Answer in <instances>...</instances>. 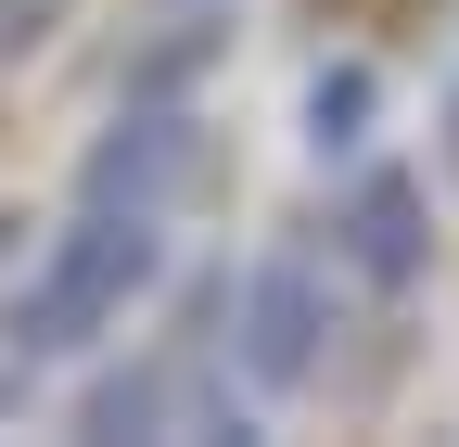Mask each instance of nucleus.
Returning <instances> with one entry per match:
<instances>
[{"instance_id":"1","label":"nucleus","mask_w":459,"mask_h":447,"mask_svg":"<svg viewBox=\"0 0 459 447\" xmlns=\"http://www.w3.org/2000/svg\"><path fill=\"white\" fill-rule=\"evenodd\" d=\"M141 268H153V205H102V192H90V217L51 243V268L13 294V358H65V346H90V332L128 307Z\"/></svg>"},{"instance_id":"2","label":"nucleus","mask_w":459,"mask_h":447,"mask_svg":"<svg viewBox=\"0 0 459 447\" xmlns=\"http://www.w3.org/2000/svg\"><path fill=\"white\" fill-rule=\"evenodd\" d=\"M319 371V256H268L255 268V383H307Z\"/></svg>"},{"instance_id":"3","label":"nucleus","mask_w":459,"mask_h":447,"mask_svg":"<svg viewBox=\"0 0 459 447\" xmlns=\"http://www.w3.org/2000/svg\"><path fill=\"white\" fill-rule=\"evenodd\" d=\"M179 166H192V116H166V102H128V128L90 153V192H102V205H153Z\"/></svg>"},{"instance_id":"4","label":"nucleus","mask_w":459,"mask_h":447,"mask_svg":"<svg viewBox=\"0 0 459 447\" xmlns=\"http://www.w3.org/2000/svg\"><path fill=\"white\" fill-rule=\"evenodd\" d=\"M344 256H358L370 282L395 294V282L421 268V192H409V180H370V192H358V217H344Z\"/></svg>"},{"instance_id":"5","label":"nucleus","mask_w":459,"mask_h":447,"mask_svg":"<svg viewBox=\"0 0 459 447\" xmlns=\"http://www.w3.org/2000/svg\"><path fill=\"white\" fill-rule=\"evenodd\" d=\"M217 39H230V26H217V13H192V26H179V39H153V51H141V65H128V102H166V90H179V77H192V65H204V51H217Z\"/></svg>"},{"instance_id":"6","label":"nucleus","mask_w":459,"mask_h":447,"mask_svg":"<svg viewBox=\"0 0 459 447\" xmlns=\"http://www.w3.org/2000/svg\"><path fill=\"white\" fill-rule=\"evenodd\" d=\"M358 116H370V77L344 65V77H319V153H344L358 141Z\"/></svg>"},{"instance_id":"7","label":"nucleus","mask_w":459,"mask_h":447,"mask_svg":"<svg viewBox=\"0 0 459 447\" xmlns=\"http://www.w3.org/2000/svg\"><path fill=\"white\" fill-rule=\"evenodd\" d=\"M0 243H13V217H0Z\"/></svg>"}]
</instances>
